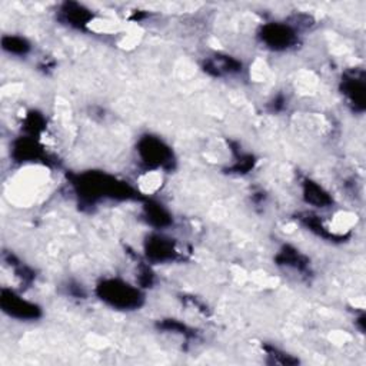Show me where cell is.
<instances>
[{"label": "cell", "mask_w": 366, "mask_h": 366, "mask_svg": "<svg viewBox=\"0 0 366 366\" xmlns=\"http://www.w3.org/2000/svg\"><path fill=\"white\" fill-rule=\"evenodd\" d=\"M98 295L111 306L125 310L139 307L143 300V296L138 288L119 279L103 280L98 286Z\"/></svg>", "instance_id": "cell-1"}, {"label": "cell", "mask_w": 366, "mask_h": 366, "mask_svg": "<svg viewBox=\"0 0 366 366\" xmlns=\"http://www.w3.org/2000/svg\"><path fill=\"white\" fill-rule=\"evenodd\" d=\"M2 307L11 316L19 319H36L41 313L39 307L35 303L24 299L22 296H18L14 292L6 290H4L2 293Z\"/></svg>", "instance_id": "cell-2"}, {"label": "cell", "mask_w": 366, "mask_h": 366, "mask_svg": "<svg viewBox=\"0 0 366 366\" xmlns=\"http://www.w3.org/2000/svg\"><path fill=\"white\" fill-rule=\"evenodd\" d=\"M260 38L269 48L275 51L288 49L296 42L295 32L289 26L278 25V24H270L263 26Z\"/></svg>", "instance_id": "cell-3"}, {"label": "cell", "mask_w": 366, "mask_h": 366, "mask_svg": "<svg viewBox=\"0 0 366 366\" xmlns=\"http://www.w3.org/2000/svg\"><path fill=\"white\" fill-rule=\"evenodd\" d=\"M139 152L143 162L152 166H165L172 158L169 148L165 146L162 141L153 138L142 139L139 143Z\"/></svg>", "instance_id": "cell-4"}, {"label": "cell", "mask_w": 366, "mask_h": 366, "mask_svg": "<svg viewBox=\"0 0 366 366\" xmlns=\"http://www.w3.org/2000/svg\"><path fill=\"white\" fill-rule=\"evenodd\" d=\"M146 255L153 262H166L175 258L176 249L171 239L163 236H152L146 242Z\"/></svg>", "instance_id": "cell-5"}, {"label": "cell", "mask_w": 366, "mask_h": 366, "mask_svg": "<svg viewBox=\"0 0 366 366\" xmlns=\"http://www.w3.org/2000/svg\"><path fill=\"white\" fill-rule=\"evenodd\" d=\"M343 93L347 96V99L353 105H359L360 109H363V101H365V83L363 78L347 76L343 81Z\"/></svg>", "instance_id": "cell-6"}, {"label": "cell", "mask_w": 366, "mask_h": 366, "mask_svg": "<svg viewBox=\"0 0 366 366\" xmlns=\"http://www.w3.org/2000/svg\"><path fill=\"white\" fill-rule=\"evenodd\" d=\"M303 193H305L303 196H305L306 202L310 205H315L316 208H325L332 202L329 195L317 183L310 182V181L305 182Z\"/></svg>", "instance_id": "cell-7"}, {"label": "cell", "mask_w": 366, "mask_h": 366, "mask_svg": "<svg viewBox=\"0 0 366 366\" xmlns=\"http://www.w3.org/2000/svg\"><path fill=\"white\" fill-rule=\"evenodd\" d=\"M62 12H63V16H65L66 22H69V25L79 26V28L86 25L92 18L89 11L83 9L79 5H73V4L66 5V9H63Z\"/></svg>", "instance_id": "cell-8"}, {"label": "cell", "mask_w": 366, "mask_h": 366, "mask_svg": "<svg viewBox=\"0 0 366 366\" xmlns=\"http://www.w3.org/2000/svg\"><path fill=\"white\" fill-rule=\"evenodd\" d=\"M4 48L6 51H11L12 54H19V55H24L29 51V44L22 39V38H5L4 39Z\"/></svg>", "instance_id": "cell-9"}]
</instances>
